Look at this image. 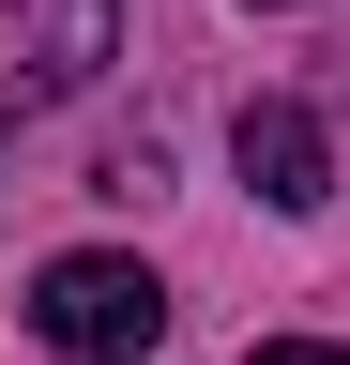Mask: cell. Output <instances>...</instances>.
I'll return each mask as SVG.
<instances>
[{
	"label": "cell",
	"instance_id": "3",
	"mask_svg": "<svg viewBox=\"0 0 350 365\" xmlns=\"http://www.w3.org/2000/svg\"><path fill=\"white\" fill-rule=\"evenodd\" d=\"M229 153H244V182H259L274 213H320V198H335V137L304 122V107H244Z\"/></svg>",
	"mask_w": 350,
	"mask_h": 365
},
{
	"label": "cell",
	"instance_id": "4",
	"mask_svg": "<svg viewBox=\"0 0 350 365\" xmlns=\"http://www.w3.org/2000/svg\"><path fill=\"white\" fill-rule=\"evenodd\" d=\"M244 365H350V350H304V335H274V350H244Z\"/></svg>",
	"mask_w": 350,
	"mask_h": 365
},
{
	"label": "cell",
	"instance_id": "1",
	"mask_svg": "<svg viewBox=\"0 0 350 365\" xmlns=\"http://www.w3.org/2000/svg\"><path fill=\"white\" fill-rule=\"evenodd\" d=\"M31 335L76 350V365H138L168 335V289H153V259H46L31 274Z\"/></svg>",
	"mask_w": 350,
	"mask_h": 365
},
{
	"label": "cell",
	"instance_id": "2",
	"mask_svg": "<svg viewBox=\"0 0 350 365\" xmlns=\"http://www.w3.org/2000/svg\"><path fill=\"white\" fill-rule=\"evenodd\" d=\"M107 31H122V0H0V137L46 122L61 91L107 61Z\"/></svg>",
	"mask_w": 350,
	"mask_h": 365
}]
</instances>
